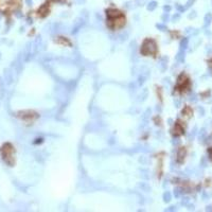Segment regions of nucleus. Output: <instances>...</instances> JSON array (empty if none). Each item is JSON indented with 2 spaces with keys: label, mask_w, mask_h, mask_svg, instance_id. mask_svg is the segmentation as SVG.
<instances>
[{
  "label": "nucleus",
  "mask_w": 212,
  "mask_h": 212,
  "mask_svg": "<svg viewBox=\"0 0 212 212\" xmlns=\"http://www.w3.org/2000/svg\"><path fill=\"white\" fill-rule=\"evenodd\" d=\"M157 52V45L153 39H145L142 44L141 53L143 55H154Z\"/></svg>",
  "instance_id": "obj_1"
},
{
  "label": "nucleus",
  "mask_w": 212,
  "mask_h": 212,
  "mask_svg": "<svg viewBox=\"0 0 212 212\" xmlns=\"http://www.w3.org/2000/svg\"><path fill=\"white\" fill-rule=\"evenodd\" d=\"M106 14H107V17L109 19H115V18L122 15V13L120 11L116 10V9H108V10L106 11Z\"/></svg>",
  "instance_id": "obj_2"
},
{
  "label": "nucleus",
  "mask_w": 212,
  "mask_h": 212,
  "mask_svg": "<svg viewBox=\"0 0 212 212\" xmlns=\"http://www.w3.org/2000/svg\"><path fill=\"white\" fill-rule=\"evenodd\" d=\"M189 84V80H188V78L184 74H182V76L178 78V82H177V86L179 87V88L184 89L187 87V85Z\"/></svg>",
  "instance_id": "obj_3"
},
{
  "label": "nucleus",
  "mask_w": 212,
  "mask_h": 212,
  "mask_svg": "<svg viewBox=\"0 0 212 212\" xmlns=\"http://www.w3.org/2000/svg\"><path fill=\"white\" fill-rule=\"evenodd\" d=\"M48 12H49V7H48V4H47V3L43 4L41 8L38 9V14H39L41 16L47 15V13H48Z\"/></svg>",
  "instance_id": "obj_4"
},
{
  "label": "nucleus",
  "mask_w": 212,
  "mask_h": 212,
  "mask_svg": "<svg viewBox=\"0 0 212 212\" xmlns=\"http://www.w3.org/2000/svg\"><path fill=\"white\" fill-rule=\"evenodd\" d=\"M174 134L176 135V136H178V135L184 134V127H182L179 123H176V124H175V127H174Z\"/></svg>",
  "instance_id": "obj_5"
},
{
  "label": "nucleus",
  "mask_w": 212,
  "mask_h": 212,
  "mask_svg": "<svg viewBox=\"0 0 212 212\" xmlns=\"http://www.w3.org/2000/svg\"><path fill=\"white\" fill-rule=\"evenodd\" d=\"M184 156H186V150H184V147H182V149H180L179 151H178V154H177V157H178V161L182 162V160H184Z\"/></svg>",
  "instance_id": "obj_6"
},
{
  "label": "nucleus",
  "mask_w": 212,
  "mask_h": 212,
  "mask_svg": "<svg viewBox=\"0 0 212 212\" xmlns=\"http://www.w3.org/2000/svg\"><path fill=\"white\" fill-rule=\"evenodd\" d=\"M157 7V2L156 1H151V2L149 3V5H147V10L149 11H154L155 9H156Z\"/></svg>",
  "instance_id": "obj_7"
},
{
  "label": "nucleus",
  "mask_w": 212,
  "mask_h": 212,
  "mask_svg": "<svg viewBox=\"0 0 212 212\" xmlns=\"http://www.w3.org/2000/svg\"><path fill=\"white\" fill-rule=\"evenodd\" d=\"M163 198H164V202H170V200H171V194H170L169 192L164 193Z\"/></svg>",
  "instance_id": "obj_8"
},
{
  "label": "nucleus",
  "mask_w": 212,
  "mask_h": 212,
  "mask_svg": "<svg viewBox=\"0 0 212 212\" xmlns=\"http://www.w3.org/2000/svg\"><path fill=\"white\" fill-rule=\"evenodd\" d=\"M212 19V15L211 14H207L206 15V18H205V21H206V25H208V23H210V20Z\"/></svg>",
  "instance_id": "obj_9"
},
{
  "label": "nucleus",
  "mask_w": 212,
  "mask_h": 212,
  "mask_svg": "<svg viewBox=\"0 0 212 212\" xmlns=\"http://www.w3.org/2000/svg\"><path fill=\"white\" fill-rule=\"evenodd\" d=\"M187 44H188V41L187 39H184V41H182V48H186V46H187Z\"/></svg>",
  "instance_id": "obj_10"
},
{
  "label": "nucleus",
  "mask_w": 212,
  "mask_h": 212,
  "mask_svg": "<svg viewBox=\"0 0 212 212\" xmlns=\"http://www.w3.org/2000/svg\"><path fill=\"white\" fill-rule=\"evenodd\" d=\"M208 153H209V157H210V159L212 160V147H210L209 150H208Z\"/></svg>",
  "instance_id": "obj_11"
},
{
  "label": "nucleus",
  "mask_w": 212,
  "mask_h": 212,
  "mask_svg": "<svg viewBox=\"0 0 212 212\" xmlns=\"http://www.w3.org/2000/svg\"><path fill=\"white\" fill-rule=\"evenodd\" d=\"M157 28H159V29H164V25H161V23H159V25H157Z\"/></svg>",
  "instance_id": "obj_12"
},
{
  "label": "nucleus",
  "mask_w": 212,
  "mask_h": 212,
  "mask_svg": "<svg viewBox=\"0 0 212 212\" xmlns=\"http://www.w3.org/2000/svg\"><path fill=\"white\" fill-rule=\"evenodd\" d=\"M25 2H27V4L31 5L32 4V0H25Z\"/></svg>",
  "instance_id": "obj_13"
},
{
  "label": "nucleus",
  "mask_w": 212,
  "mask_h": 212,
  "mask_svg": "<svg viewBox=\"0 0 212 212\" xmlns=\"http://www.w3.org/2000/svg\"><path fill=\"white\" fill-rule=\"evenodd\" d=\"M164 11H167V12H169L170 10H171V8H170V7H164Z\"/></svg>",
  "instance_id": "obj_14"
}]
</instances>
